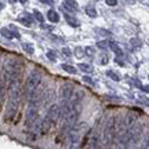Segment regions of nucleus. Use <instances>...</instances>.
<instances>
[{"mask_svg": "<svg viewBox=\"0 0 149 149\" xmlns=\"http://www.w3.org/2000/svg\"><path fill=\"white\" fill-rule=\"evenodd\" d=\"M10 97L7 101V107H6V115H4V122H10L13 117L15 116L19 102H21V80L15 79L13 80L10 84Z\"/></svg>", "mask_w": 149, "mask_h": 149, "instance_id": "nucleus-1", "label": "nucleus"}, {"mask_svg": "<svg viewBox=\"0 0 149 149\" xmlns=\"http://www.w3.org/2000/svg\"><path fill=\"white\" fill-rule=\"evenodd\" d=\"M57 120H59V107L57 104H51L47 111V115L44 117V120L42 122V127H40V133L46 134L50 131V128L53 127L54 124L57 123Z\"/></svg>", "mask_w": 149, "mask_h": 149, "instance_id": "nucleus-2", "label": "nucleus"}, {"mask_svg": "<svg viewBox=\"0 0 149 149\" xmlns=\"http://www.w3.org/2000/svg\"><path fill=\"white\" fill-rule=\"evenodd\" d=\"M42 72L40 70H32L31 72V74L28 76L26 81H25V87H24V95H25V98L26 100H29L31 98V95H32L33 93L37 90V87H39V84H40V81H42Z\"/></svg>", "mask_w": 149, "mask_h": 149, "instance_id": "nucleus-3", "label": "nucleus"}, {"mask_svg": "<svg viewBox=\"0 0 149 149\" xmlns=\"http://www.w3.org/2000/svg\"><path fill=\"white\" fill-rule=\"evenodd\" d=\"M115 135H116V131H115V117H109L107 120V123H105L104 131H102V142L105 144V146H111Z\"/></svg>", "mask_w": 149, "mask_h": 149, "instance_id": "nucleus-4", "label": "nucleus"}, {"mask_svg": "<svg viewBox=\"0 0 149 149\" xmlns=\"http://www.w3.org/2000/svg\"><path fill=\"white\" fill-rule=\"evenodd\" d=\"M74 91V86L73 83H65L61 86V102H68L73 95Z\"/></svg>", "mask_w": 149, "mask_h": 149, "instance_id": "nucleus-5", "label": "nucleus"}, {"mask_svg": "<svg viewBox=\"0 0 149 149\" xmlns=\"http://www.w3.org/2000/svg\"><path fill=\"white\" fill-rule=\"evenodd\" d=\"M142 135V126L141 124H134L133 127L130 128V139H128V145L137 144Z\"/></svg>", "mask_w": 149, "mask_h": 149, "instance_id": "nucleus-6", "label": "nucleus"}, {"mask_svg": "<svg viewBox=\"0 0 149 149\" xmlns=\"http://www.w3.org/2000/svg\"><path fill=\"white\" fill-rule=\"evenodd\" d=\"M80 134H81V131H80L77 127L74 128V126L70 128L68 133H66V135H68V139H69L70 145H74V144H77V142H79V141H80Z\"/></svg>", "mask_w": 149, "mask_h": 149, "instance_id": "nucleus-7", "label": "nucleus"}, {"mask_svg": "<svg viewBox=\"0 0 149 149\" xmlns=\"http://www.w3.org/2000/svg\"><path fill=\"white\" fill-rule=\"evenodd\" d=\"M39 116L37 115V109H36V107L35 105H32V107H29L28 108V111H26V126L28 127H31L32 126V123L35 122V119Z\"/></svg>", "mask_w": 149, "mask_h": 149, "instance_id": "nucleus-8", "label": "nucleus"}, {"mask_svg": "<svg viewBox=\"0 0 149 149\" xmlns=\"http://www.w3.org/2000/svg\"><path fill=\"white\" fill-rule=\"evenodd\" d=\"M64 8L68 13H76L79 8V4L74 0H64Z\"/></svg>", "mask_w": 149, "mask_h": 149, "instance_id": "nucleus-9", "label": "nucleus"}, {"mask_svg": "<svg viewBox=\"0 0 149 149\" xmlns=\"http://www.w3.org/2000/svg\"><path fill=\"white\" fill-rule=\"evenodd\" d=\"M43 105H48V104H53L55 101V91L54 90H47L46 94L43 95Z\"/></svg>", "mask_w": 149, "mask_h": 149, "instance_id": "nucleus-10", "label": "nucleus"}, {"mask_svg": "<svg viewBox=\"0 0 149 149\" xmlns=\"http://www.w3.org/2000/svg\"><path fill=\"white\" fill-rule=\"evenodd\" d=\"M0 33L3 35L4 37H7V39H14V37H21L19 36V33L17 32H13V31H10V29H7V28H1L0 29Z\"/></svg>", "mask_w": 149, "mask_h": 149, "instance_id": "nucleus-11", "label": "nucleus"}, {"mask_svg": "<svg viewBox=\"0 0 149 149\" xmlns=\"http://www.w3.org/2000/svg\"><path fill=\"white\" fill-rule=\"evenodd\" d=\"M7 86L6 83H3L1 80H0V109H1V105H3V101H4L6 98V91H7Z\"/></svg>", "mask_w": 149, "mask_h": 149, "instance_id": "nucleus-12", "label": "nucleus"}, {"mask_svg": "<svg viewBox=\"0 0 149 149\" xmlns=\"http://www.w3.org/2000/svg\"><path fill=\"white\" fill-rule=\"evenodd\" d=\"M108 48H111L113 53H116L117 57H122L123 55V51L120 50V47H119L115 42H108Z\"/></svg>", "mask_w": 149, "mask_h": 149, "instance_id": "nucleus-13", "label": "nucleus"}, {"mask_svg": "<svg viewBox=\"0 0 149 149\" xmlns=\"http://www.w3.org/2000/svg\"><path fill=\"white\" fill-rule=\"evenodd\" d=\"M47 18H48V21H51L53 24H57V22L59 21L58 13H57V11H54V10L48 11V13H47Z\"/></svg>", "mask_w": 149, "mask_h": 149, "instance_id": "nucleus-14", "label": "nucleus"}, {"mask_svg": "<svg viewBox=\"0 0 149 149\" xmlns=\"http://www.w3.org/2000/svg\"><path fill=\"white\" fill-rule=\"evenodd\" d=\"M79 69L86 72V73H91V72L94 70V68H93L90 64H79Z\"/></svg>", "mask_w": 149, "mask_h": 149, "instance_id": "nucleus-15", "label": "nucleus"}, {"mask_svg": "<svg viewBox=\"0 0 149 149\" xmlns=\"http://www.w3.org/2000/svg\"><path fill=\"white\" fill-rule=\"evenodd\" d=\"M61 68H62L65 72H68V73H76V68H74V66H72V65L62 64V65H61Z\"/></svg>", "mask_w": 149, "mask_h": 149, "instance_id": "nucleus-16", "label": "nucleus"}, {"mask_svg": "<svg viewBox=\"0 0 149 149\" xmlns=\"http://www.w3.org/2000/svg\"><path fill=\"white\" fill-rule=\"evenodd\" d=\"M22 48H24L28 54H33V53H35V48H33V46H32V44H29V43H22Z\"/></svg>", "mask_w": 149, "mask_h": 149, "instance_id": "nucleus-17", "label": "nucleus"}, {"mask_svg": "<svg viewBox=\"0 0 149 149\" xmlns=\"http://www.w3.org/2000/svg\"><path fill=\"white\" fill-rule=\"evenodd\" d=\"M86 14L88 17H97V11H95V8L94 7H91V6H88V7H86Z\"/></svg>", "mask_w": 149, "mask_h": 149, "instance_id": "nucleus-18", "label": "nucleus"}, {"mask_svg": "<svg viewBox=\"0 0 149 149\" xmlns=\"http://www.w3.org/2000/svg\"><path fill=\"white\" fill-rule=\"evenodd\" d=\"M107 74L111 77L112 80H115V81H120V76L116 73V72H113V70H108Z\"/></svg>", "mask_w": 149, "mask_h": 149, "instance_id": "nucleus-19", "label": "nucleus"}, {"mask_svg": "<svg viewBox=\"0 0 149 149\" xmlns=\"http://www.w3.org/2000/svg\"><path fill=\"white\" fill-rule=\"evenodd\" d=\"M74 55L77 58H83L84 57V48L83 47H76L74 48Z\"/></svg>", "mask_w": 149, "mask_h": 149, "instance_id": "nucleus-20", "label": "nucleus"}, {"mask_svg": "<svg viewBox=\"0 0 149 149\" xmlns=\"http://www.w3.org/2000/svg\"><path fill=\"white\" fill-rule=\"evenodd\" d=\"M65 19H66V21H68V24H69V25H72V26H77V25H79V22L76 21L74 18L69 17L68 14H65Z\"/></svg>", "mask_w": 149, "mask_h": 149, "instance_id": "nucleus-21", "label": "nucleus"}, {"mask_svg": "<svg viewBox=\"0 0 149 149\" xmlns=\"http://www.w3.org/2000/svg\"><path fill=\"white\" fill-rule=\"evenodd\" d=\"M33 15H35V18H36L39 22H44V17H43V14L40 13V11L35 10V11H33Z\"/></svg>", "mask_w": 149, "mask_h": 149, "instance_id": "nucleus-22", "label": "nucleus"}, {"mask_svg": "<svg viewBox=\"0 0 149 149\" xmlns=\"http://www.w3.org/2000/svg\"><path fill=\"white\" fill-rule=\"evenodd\" d=\"M18 21L21 22L22 25H25V26H31V25H32V21H31V19H29V18H22V17H19V19H18Z\"/></svg>", "mask_w": 149, "mask_h": 149, "instance_id": "nucleus-23", "label": "nucleus"}, {"mask_svg": "<svg viewBox=\"0 0 149 149\" xmlns=\"http://www.w3.org/2000/svg\"><path fill=\"white\" fill-rule=\"evenodd\" d=\"M47 58L50 59V61H55V59H57V53H55L54 50H50L47 53Z\"/></svg>", "mask_w": 149, "mask_h": 149, "instance_id": "nucleus-24", "label": "nucleus"}, {"mask_svg": "<svg viewBox=\"0 0 149 149\" xmlns=\"http://www.w3.org/2000/svg\"><path fill=\"white\" fill-rule=\"evenodd\" d=\"M97 46H98L100 48H102V50H105V48H108V42H105V40L98 42V43H97Z\"/></svg>", "mask_w": 149, "mask_h": 149, "instance_id": "nucleus-25", "label": "nucleus"}, {"mask_svg": "<svg viewBox=\"0 0 149 149\" xmlns=\"http://www.w3.org/2000/svg\"><path fill=\"white\" fill-rule=\"evenodd\" d=\"M83 81H84V83H88V84H94V81H93V80H91V77H88V76H83Z\"/></svg>", "mask_w": 149, "mask_h": 149, "instance_id": "nucleus-26", "label": "nucleus"}, {"mask_svg": "<svg viewBox=\"0 0 149 149\" xmlns=\"http://www.w3.org/2000/svg\"><path fill=\"white\" fill-rule=\"evenodd\" d=\"M84 53H88V55L93 57V55H94V50H93L91 47H87V48H84Z\"/></svg>", "mask_w": 149, "mask_h": 149, "instance_id": "nucleus-27", "label": "nucleus"}, {"mask_svg": "<svg viewBox=\"0 0 149 149\" xmlns=\"http://www.w3.org/2000/svg\"><path fill=\"white\" fill-rule=\"evenodd\" d=\"M62 54H64L65 57H70V50L69 48H62Z\"/></svg>", "mask_w": 149, "mask_h": 149, "instance_id": "nucleus-28", "label": "nucleus"}, {"mask_svg": "<svg viewBox=\"0 0 149 149\" xmlns=\"http://www.w3.org/2000/svg\"><path fill=\"white\" fill-rule=\"evenodd\" d=\"M108 6H116L117 4V0H105Z\"/></svg>", "mask_w": 149, "mask_h": 149, "instance_id": "nucleus-29", "label": "nucleus"}, {"mask_svg": "<svg viewBox=\"0 0 149 149\" xmlns=\"http://www.w3.org/2000/svg\"><path fill=\"white\" fill-rule=\"evenodd\" d=\"M108 61H109V58H108V57H102V59H101V64L102 65H105L108 62Z\"/></svg>", "mask_w": 149, "mask_h": 149, "instance_id": "nucleus-30", "label": "nucleus"}, {"mask_svg": "<svg viewBox=\"0 0 149 149\" xmlns=\"http://www.w3.org/2000/svg\"><path fill=\"white\" fill-rule=\"evenodd\" d=\"M39 1H43V3H47V4H53L54 0H39Z\"/></svg>", "mask_w": 149, "mask_h": 149, "instance_id": "nucleus-31", "label": "nucleus"}, {"mask_svg": "<svg viewBox=\"0 0 149 149\" xmlns=\"http://www.w3.org/2000/svg\"><path fill=\"white\" fill-rule=\"evenodd\" d=\"M97 32H100L101 35H109V32H107V31H104V29H98Z\"/></svg>", "mask_w": 149, "mask_h": 149, "instance_id": "nucleus-32", "label": "nucleus"}, {"mask_svg": "<svg viewBox=\"0 0 149 149\" xmlns=\"http://www.w3.org/2000/svg\"><path fill=\"white\" fill-rule=\"evenodd\" d=\"M42 28H43V29H53L51 26H47V25H43V24H42Z\"/></svg>", "mask_w": 149, "mask_h": 149, "instance_id": "nucleus-33", "label": "nucleus"}, {"mask_svg": "<svg viewBox=\"0 0 149 149\" xmlns=\"http://www.w3.org/2000/svg\"><path fill=\"white\" fill-rule=\"evenodd\" d=\"M8 1H10V3H11V4H14V3H15V1H17V0H8Z\"/></svg>", "mask_w": 149, "mask_h": 149, "instance_id": "nucleus-34", "label": "nucleus"}, {"mask_svg": "<svg viewBox=\"0 0 149 149\" xmlns=\"http://www.w3.org/2000/svg\"><path fill=\"white\" fill-rule=\"evenodd\" d=\"M3 7H4V4H3V3H0V10H3Z\"/></svg>", "mask_w": 149, "mask_h": 149, "instance_id": "nucleus-35", "label": "nucleus"}, {"mask_svg": "<svg viewBox=\"0 0 149 149\" xmlns=\"http://www.w3.org/2000/svg\"><path fill=\"white\" fill-rule=\"evenodd\" d=\"M19 1H21V3H24V4H25V3H26L28 0H19Z\"/></svg>", "mask_w": 149, "mask_h": 149, "instance_id": "nucleus-36", "label": "nucleus"}]
</instances>
